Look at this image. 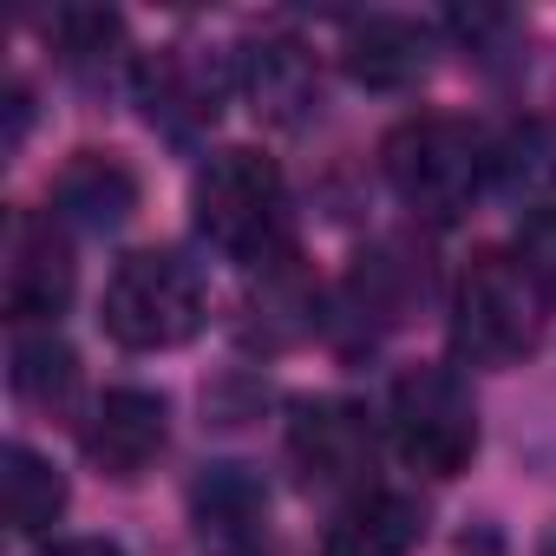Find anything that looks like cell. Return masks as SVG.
Returning a JSON list of instances; mask_svg holds the SVG:
<instances>
[{"label":"cell","instance_id":"13","mask_svg":"<svg viewBox=\"0 0 556 556\" xmlns=\"http://www.w3.org/2000/svg\"><path fill=\"white\" fill-rule=\"evenodd\" d=\"M53 216H66V223H79V229H118V223H131V210H138V177H131V164H118L112 151H79L60 177H53Z\"/></svg>","mask_w":556,"mask_h":556},{"label":"cell","instance_id":"17","mask_svg":"<svg viewBox=\"0 0 556 556\" xmlns=\"http://www.w3.org/2000/svg\"><path fill=\"white\" fill-rule=\"evenodd\" d=\"M47 34H53L60 60H66L73 73H105V66L118 60V47H125V21L105 14V8H66V14H53Z\"/></svg>","mask_w":556,"mask_h":556},{"label":"cell","instance_id":"20","mask_svg":"<svg viewBox=\"0 0 556 556\" xmlns=\"http://www.w3.org/2000/svg\"><path fill=\"white\" fill-rule=\"evenodd\" d=\"M47 556H125V549L105 543V536H66V543H53Z\"/></svg>","mask_w":556,"mask_h":556},{"label":"cell","instance_id":"2","mask_svg":"<svg viewBox=\"0 0 556 556\" xmlns=\"http://www.w3.org/2000/svg\"><path fill=\"white\" fill-rule=\"evenodd\" d=\"M543 334V282L510 249H478L452 289V354L465 367H517Z\"/></svg>","mask_w":556,"mask_h":556},{"label":"cell","instance_id":"5","mask_svg":"<svg viewBox=\"0 0 556 556\" xmlns=\"http://www.w3.org/2000/svg\"><path fill=\"white\" fill-rule=\"evenodd\" d=\"M387 426H393L400 458L419 478H458L478 452V406H471L465 380L445 367H406L393 380Z\"/></svg>","mask_w":556,"mask_h":556},{"label":"cell","instance_id":"18","mask_svg":"<svg viewBox=\"0 0 556 556\" xmlns=\"http://www.w3.org/2000/svg\"><path fill=\"white\" fill-rule=\"evenodd\" d=\"M354 295H361V308H374L380 321H400V308H406L413 295H426V275H413V268H406V255L380 249V255H361Z\"/></svg>","mask_w":556,"mask_h":556},{"label":"cell","instance_id":"21","mask_svg":"<svg viewBox=\"0 0 556 556\" xmlns=\"http://www.w3.org/2000/svg\"><path fill=\"white\" fill-rule=\"evenodd\" d=\"M543 556H556V530H549V536H543Z\"/></svg>","mask_w":556,"mask_h":556},{"label":"cell","instance_id":"11","mask_svg":"<svg viewBox=\"0 0 556 556\" xmlns=\"http://www.w3.org/2000/svg\"><path fill=\"white\" fill-rule=\"evenodd\" d=\"M197 536L210 556H268V497L236 465H216L197 484Z\"/></svg>","mask_w":556,"mask_h":556},{"label":"cell","instance_id":"12","mask_svg":"<svg viewBox=\"0 0 556 556\" xmlns=\"http://www.w3.org/2000/svg\"><path fill=\"white\" fill-rule=\"evenodd\" d=\"M426 66H432V34L419 21L374 14V21L348 27V73L374 92H406L426 79Z\"/></svg>","mask_w":556,"mask_h":556},{"label":"cell","instance_id":"14","mask_svg":"<svg viewBox=\"0 0 556 556\" xmlns=\"http://www.w3.org/2000/svg\"><path fill=\"white\" fill-rule=\"evenodd\" d=\"M426 536V510L400 491H361L348 497L341 523H334V549L341 556H406L413 543Z\"/></svg>","mask_w":556,"mask_h":556},{"label":"cell","instance_id":"3","mask_svg":"<svg viewBox=\"0 0 556 556\" xmlns=\"http://www.w3.org/2000/svg\"><path fill=\"white\" fill-rule=\"evenodd\" d=\"M380 164H387V184H393V197L406 210H419L432 223H452L484 197V184L497 170V151H491V138L478 125L426 112V118H406L387 138Z\"/></svg>","mask_w":556,"mask_h":556},{"label":"cell","instance_id":"15","mask_svg":"<svg viewBox=\"0 0 556 556\" xmlns=\"http://www.w3.org/2000/svg\"><path fill=\"white\" fill-rule=\"evenodd\" d=\"M8 380H14V393H21L27 406H66L73 387H79V361H73V348H66L53 328H21V334H14V367H8Z\"/></svg>","mask_w":556,"mask_h":556},{"label":"cell","instance_id":"8","mask_svg":"<svg viewBox=\"0 0 556 556\" xmlns=\"http://www.w3.org/2000/svg\"><path fill=\"white\" fill-rule=\"evenodd\" d=\"M131 86H138L144 118H151L164 138H197V131L223 112V73H216V60L197 53V47L144 53L138 73H131Z\"/></svg>","mask_w":556,"mask_h":556},{"label":"cell","instance_id":"9","mask_svg":"<svg viewBox=\"0 0 556 556\" xmlns=\"http://www.w3.org/2000/svg\"><path fill=\"white\" fill-rule=\"evenodd\" d=\"M164 432H170V413H164L157 393H144V387H112V393L92 406L79 445H86V458H92L99 471L138 478V471L164 452Z\"/></svg>","mask_w":556,"mask_h":556},{"label":"cell","instance_id":"19","mask_svg":"<svg viewBox=\"0 0 556 556\" xmlns=\"http://www.w3.org/2000/svg\"><path fill=\"white\" fill-rule=\"evenodd\" d=\"M523 262L536 268L543 289L556 282V190L543 203H530V216H523Z\"/></svg>","mask_w":556,"mask_h":556},{"label":"cell","instance_id":"4","mask_svg":"<svg viewBox=\"0 0 556 556\" xmlns=\"http://www.w3.org/2000/svg\"><path fill=\"white\" fill-rule=\"evenodd\" d=\"M99 321L118 348L131 354H164L184 348L203 328V275L177 249H138L112 268Z\"/></svg>","mask_w":556,"mask_h":556},{"label":"cell","instance_id":"7","mask_svg":"<svg viewBox=\"0 0 556 556\" xmlns=\"http://www.w3.org/2000/svg\"><path fill=\"white\" fill-rule=\"evenodd\" d=\"M66 302H73V249L53 216L21 210L8 229V315L21 328H53Z\"/></svg>","mask_w":556,"mask_h":556},{"label":"cell","instance_id":"10","mask_svg":"<svg viewBox=\"0 0 556 556\" xmlns=\"http://www.w3.org/2000/svg\"><path fill=\"white\" fill-rule=\"evenodd\" d=\"M236 86L242 99L268 118V125H302L315 105H321V73L308 60L302 40H282V34H268V40H249L236 53Z\"/></svg>","mask_w":556,"mask_h":556},{"label":"cell","instance_id":"6","mask_svg":"<svg viewBox=\"0 0 556 556\" xmlns=\"http://www.w3.org/2000/svg\"><path fill=\"white\" fill-rule=\"evenodd\" d=\"M289 465L315 491H374V426L348 400H302L289 419Z\"/></svg>","mask_w":556,"mask_h":556},{"label":"cell","instance_id":"1","mask_svg":"<svg viewBox=\"0 0 556 556\" xmlns=\"http://www.w3.org/2000/svg\"><path fill=\"white\" fill-rule=\"evenodd\" d=\"M197 236L229 262H275L289 249V184L262 151H216L190 184Z\"/></svg>","mask_w":556,"mask_h":556},{"label":"cell","instance_id":"16","mask_svg":"<svg viewBox=\"0 0 556 556\" xmlns=\"http://www.w3.org/2000/svg\"><path fill=\"white\" fill-rule=\"evenodd\" d=\"M0 484H8V523H14V536H40L66 510V478L34 445H8V471H0Z\"/></svg>","mask_w":556,"mask_h":556}]
</instances>
